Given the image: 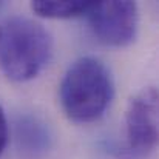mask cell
<instances>
[{"label": "cell", "instance_id": "1", "mask_svg": "<svg viewBox=\"0 0 159 159\" xmlns=\"http://www.w3.org/2000/svg\"><path fill=\"white\" fill-rule=\"evenodd\" d=\"M114 94L107 65L93 56L73 62L59 85V101L65 116L77 124L94 122L105 114Z\"/></svg>", "mask_w": 159, "mask_h": 159}, {"label": "cell", "instance_id": "2", "mask_svg": "<svg viewBox=\"0 0 159 159\" xmlns=\"http://www.w3.org/2000/svg\"><path fill=\"white\" fill-rule=\"evenodd\" d=\"M53 53L50 33L36 20L14 16L0 23V68L9 80L34 79Z\"/></svg>", "mask_w": 159, "mask_h": 159}, {"label": "cell", "instance_id": "3", "mask_svg": "<svg viewBox=\"0 0 159 159\" xmlns=\"http://www.w3.org/2000/svg\"><path fill=\"white\" fill-rule=\"evenodd\" d=\"M158 90L142 88L127 105L125 144L122 156L128 159L147 158L158 144Z\"/></svg>", "mask_w": 159, "mask_h": 159}, {"label": "cell", "instance_id": "4", "mask_svg": "<svg viewBox=\"0 0 159 159\" xmlns=\"http://www.w3.org/2000/svg\"><path fill=\"white\" fill-rule=\"evenodd\" d=\"M90 28L99 42L108 47H127L136 37L138 6L130 0L93 2L87 12Z\"/></svg>", "mask_w": 159, "mask_h": 159}, {"label": "cell", "instance_id": "5", "mask_svg": "<svg viewBox=\"0 0 159 159\" xmlns=\"http://www.w3.org/2000/svg\"><path fill=\"white\" fill-rule=\"evenodd\" d=\"M93 2L85 0H34L31 9L45 19H71L87 16Z\"/></svg>", "mask_w": 159, "mask_h": 159}, {"label": "cell", "instance_id": "6", "mask_svg": "<svg viewBox=\"0 0 159 159\" xmlns=\"http://www.w3.org/2000/svg\"><path fill=\"white\" fill-rule=\"evenodd\" d=\"M6 144H8V120L3 108L0 105V158L6 148Z\"/></svg>", "mask_w": 159, "mask_h": 159}, {"label": "cell", "instance_id": "7", "mask_svg": "<svg viewBox=\"0 0 159 159\" xmlns=\"http://www.w3.org/2000/svg\"><path fill=\"white\" fill-rule=\"evenodd\" d=\"M2 6H3V3H2V2H0V9H2Z\"/></svg>", "mask_w": 159, "mask_h": 159}]
</instances>
